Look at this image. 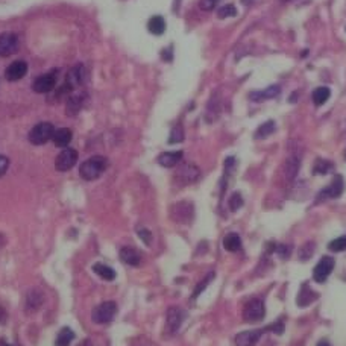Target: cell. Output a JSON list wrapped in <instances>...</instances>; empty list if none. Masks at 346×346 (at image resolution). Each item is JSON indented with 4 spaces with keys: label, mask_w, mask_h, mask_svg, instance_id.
<instances>
[{
    "label": "cell",
    "mask_w": 346,
    "mask_h": 346,
    "mask_svg": "<svg viewBox=\"0 0 346 346\" xmlns=\"http://www.w3.org/2000/svg\"><path fill=\"white\" fill-rule=\"evenodd\" d=\"M108 169V160L102 155H95L85 160L79 166V175L85 181H95L102 176V173Z\"/></svg>",
    "instance_id": "6da1fadb"
},
{
    "label": "cell",
    "mask_w": 346,
    "mask_h": 346,
    "mask_svg": "<svg viewBox=\"0 0 346 346\" xmlns=\"http://www.w3.org/2000/svg\"><path fill=\"white\" fill-rule=\"evenodd\" d=\"M53 132H55V128H53L52 123H49V121H41V123L35 124V126L30 129L27 138H29V141H30L32 144H35V146H43V144H46L49 140H52Z\"/></svg>",
    "instance_id": "7a4b0ae2"
},
{
    "label": "cell",
    "mask_w": 346,
    "mask_h": 346,
    "mask_svg": "<svg viewBox=\"0 0 346 346\" xmlns=\"http://www.w3.org/2000/svg\"><path fill=\"white\" fill-rule=\"evenodd\" d=\"M264 316H266V305L261 299H250L243 307V319L246 322L255 324L263 321Z\"/></svg>",
    "instance_id": "3957f363"
},
{
    "label": "cell",
    "mask_w": 346,
    "mask_h": 346,
    "mask_svg": "<svg viewBox=\"0 0 346 346\" xmlns=\"http://www.w3.org/2000/svg\"><path fill=\"white\" fill-rule=\"evenodd\" d=\"M58 76H59V70H50L49 73L46 75H41L40 78L35 79L32 88L35 93H50L56 88V84H58Z\"/></svg>",
    "instance_id": "277c9868"
},
{
    "label": "cell",
    "mask_w": 346,
    "mask_h": 346,
    "mask_svg": "<svg viewBox=\"0 0 346 346\" xmlns=\"http://www.w3.org/2000/svg\"><path fill=\"white\" fill-rule=\"evenodd\" d=\"M334 266H336V261H334L333 257H328V255L322 257L319 260V263L313 269V278H314V281L319 282V284L325 282L328 279V276L331 275V272L334 270Z\"/></svg>",
    "instance_id": "5b68a950"
},
{
    "label": "cell",
    "mask_w": 346,
    "mask_h": 346,
    "mask_svg": "<svg viewBox=\"0 0 346 346\" xmlns=\"http://www.w3.org/2000/svg\"><path fill=\"white\" fill-rule=\"evenodd\" d=\"M115 313H117V305L113 301H107V302H102L101 305H98L93 311V321L96 324H110L113 319H114Z\"/></svg>",
    "instance_id": "8992f818"
},
{
    "label": "cell",
    "mask_w": 346,
    "mask_h": 346,
    "mask_svg": "<svg viewBox=\"0 0 346 346\" xmlns=\"http://www.w3.org/2000/svg\"><path fill=\"white\" fill-rule=\"evenodd\" d=\"M345 190V182H343V178L340 175L334 176V179L331 181V184L328 187H325L322 192H319L318 198H316V202H321V201H327V199H337L342 196Z\"/></svg>",
    "instance_id": "52a82bcc"
},
{
    "label": "cell",
    "mask_w": 346,
    "mask_h": 346,
    "mask_svg": "<svg viewBox=\"0 0 346 346\" xmlns=\"http://www.w3.org/2000/svg\"><path fill=\"white\" fill-rule=\"evenodd\" d=\"M78 163V152L72 147H66L59 152L55 160V167L58 172H69Z\"/></svg>",
    "instance_id": "ba28073f"
},
{
    "label": "cell",
    "mask_w": 346,
    "mask_h": 346,
    "mask_svg": "<svg viewBox=\"0 0 346 346\" xmlns=\"http://www.w3.org/2000/svg\"><path fill=\"white\" fill-rule=\"evenodd\" d=\"M87 91H73L69 95V98L66 99V114L67 115H76L85 105L87 102Z\"/></svg>",
    "instance_id": "9c48e42d"
},
{
    "label": "cell",
    "mask_w": 346,
    "mask_h": 346,
    "mask_svg": "<svg viewBox=\"0 0 346 346\" xmlns=\"http://www.w3.org/2000/svg\"><path fill=\"white\" fill-rule=\"evenodd\" d=\"M201 176V170L193 166V164H185L182 167H179V170L175 175V179L178 181V184L181 185H187V184H193L199 179Z\"/></svg>",
    "instance_id": "30bf717a"
},
{
    "label": "cell",
    "mask_w": 346,
    "mask_h": 346,
    "mask_svg": "<svg viewBox=\"0 0 346 346\" xmlns=\"http://www.w3.org/2000/svg\"><path fill=\"white\" fill-rule=\"evenodd\" d=\"M84 82H85V69H84L82 64H79V66L73 67V69L69 72L64 85L73 93V91L79 90V87H82Z\"/></svg>",
    "instance_id": "8fae6325"
},
{
    "label": "cell",
    "mask_w": 346,
    "mask_h": 346,
    "mask_svg": "<svg viewBox=\"0 0 346 346\" xmlns=\"http://www.w3.org/2000/svg\"><path fill=\"white\" fill-rule=\"evenodd\" d=\"M18 37L14 32L0 34V56H11L18 50Z\"/></svg>",
    "instance_id": "7c38bea8"
},
{
    "label": "cell",
    "mask_w": 346,
    "mask_h": 346,
    "mask_svg": "<svg viewBox=\"0 0 346 346\" xmlns=\"http://www.w3.org/2000/svg\"><path fill=\"white\" fill-rule=\"evenodd\" d=\"M267 333L266 328L261 330H250V331H241L235 336L234 342L235 346H255L258 343V340L261 339V336Z\"/></svg>",
    "instance_id": "4fadbf2b"
},
{
    "label": "cell",
    "mask_w": 346,
    "mask_h": 346,
    "mask_svg": "<svg viewBox=\"0 0 346 346\" xmlns=\"http://www.w3.org/2000/svg\"><path fill=\"white\" fill-rule=\"evenodd\" d=\"M299 167H301V153H292V155H289L287 160H286V163H284V167H282V172H284L286 179L293 181L296 178V175L299 173Z\"/></svg>",
    "instance_id": "5bb4252c"
},
{
    "label": "cell",
    "mask_w": 346,
    "mask_h": 346,
    "mask_svg": "<svg viewBox=\"0 0 346 346\" xmlns=\"http://www.w3.org/2000/svg\"><path fill=\"white\" fill-rule=\"evenodd\" d=\"M27 73V64L24 61H14L11 62L8 67H6V72H5V78L11 82L14 81H18L21 78H24Z\"/></svg>",
    "instance_id": "9a60e30c"
},
{
    "label": "cell",
    "mask_w": 346,
    "mask_h": 346,
    "mask_svg": "<svg viewBox=\"0 0 346 346\" xmlns=\"http://www.w3.org/2000/svg\"><path fill=\"white\" fill-rule=\"evenodd\" d=\"M120 260H121L124 264H128V266H140L143 257H141V254H140L135 247H132V246H124V247L120 249Z\"/></svg>",
    "instance_id": "2e32d148"
},
{
    "label": "cell",
    "mask_w": 346,
    "mask_h": 346,
    "mask_svg": "<svg viewBox=\"0 0 346 346\" xmlns=\"http://www.w3.org/2000/svg\"><path fill=\"white\" fill-rule=\"evenodd\" d=\"M184 321V311L179 307H170L167 311V327L172 333L178 331Z\"/></svg>",
    "instance_id": "e0dca14e"
},
{
    "label": "cell",
    "mask_w": 346,
    "mask_h": 346,
    "mask_svg": "<svg viewBox=\"0 0 346 346\" xmlns=\"http://www.w3.org/2000/svg\"><path fill=\"white\" fill-rule=\"evenodd\" d=\"M279 93H281L279 85H270V87H267V88L263 90V91H252V93L249 95V98H250V101H254V102H264V101H267V99H273V98L279 96Z\"/></svg>",
    "instance_id": "ac0fdd59"
},
{
    "label": "cell",
    "mask_w": 346,
    "mask_h": 346,
    "mask_svg": "<svg viewBox=\"0 0 346 346\" xmlns=\"http://www.w3.org/2000/svg\"><path fill=\"white\" fill-rule=\"evenodd\" d=\"M73 138V134L69 128H61V129H55L52 141L56 147H67L70 144Z\"/></svg>",
    "instance_id": "d6986e66"
},
{
    "label": "cell",
    "mask_w": 346,
    "mask_h": 346,
    "mask_svg": "<svg viewBox=\"0 0 346 346\" xmlns=\"http://www.w3.org/2000/svg\"><path fill=\"white\" fill-rule=\"evenodd\" d=\"M182 150H175V152H164L158 156V164L163 167H175L181 160H182Z\"/></svg>",
    "instance_id": "ffe728a7"
},
{
    "label": "cell",
    "mask_w": 346,
    "mask_h": 346,
    "mask_svg": "<svg viewBox=\"0 0 346 346\" xmlns=\"http://www.w3.org/2000/svg\"><path fill=\"white\" fill-rule=\"evenodd\" d=\"M316 299H318V295L307 284H302V287L298 293V298H296V304L299 307H307V305L313 304Z\"/></svg>",
    "instance_id": "44dd1931"
},
{
    "label": "cell",
    "mask_w": 346,
    "mask_h": 346,
    "mask_svg": "<svg viewBox=\"0 0 346 346\" xmlns=\"http://www.w3.org/2000/svg\"><path fill=\"white\" fill-rule=\"evenodd\" d=\"M44 302V295L38 290V289H32L27 293V299H26V308L29 311H37L41 304Z\"/></svg>",
    "instance_id": "7402d4cb"
},
{
    "label": "cell",
    "mask_w": 346,
    "mask_h": 346,
    "mask_svg": "<svg viewBox=\"0 0 346 346\" xmlns=\"http://www.w3.org/2000/svg\"><path fill=\"white\" fill-rule=\"evenodd\" d=\"M224 247L228 250V252H240L243 244H241V238L237 232H230L225 235L224 238Z\"/></svg>",
    "instance_id": "603a6c76"
},
{
    "label": "cell",
    "mask_w": 346,
    "mask_h": 346,
    "mask_svg": "<svg viewBox=\"0 0 346 346\" xmlns=\"http://www.w3.org/2000/svg\"><path fill=\"white\" fill-rule=\"evenodd\" d=\"M331 96V90L328 87H318L313 93H311V99H313V104L316 107H322Z\"/></svg>",
    "instance_id": "cb8c5ba5"
},
{
    "label": "cell",
    "mask_w": 346,
    "mask_h": 346,
    "mask_svg": "<svg viewBox=\"0 0 346 346\" xmlns=\"http://www.w3.org/2000/svg\"><path fill=\"white\" fill-rule=\"evenodd\" d=\"M93 270H95V273H96L99 278H102V279H105V281H113V279H115L114 269L110 267V266H107V264H104V263L95 264V266H93Z\"/></svg>",
    "instance_id": "d4e9b609"
},
{
    "label": "cell",
    "mask_w": 346,
    "mask_h": 346,
    "mask_svg": "<svg viewBox=\"0 0 346 346\" xmlns=\"http://www.w3.org/2000/svg\"><path fill=\"white\" fill-rule=\"evenodd\" d=\"M147 29L153 34V35H161L166 30V20L161 15H155L149 20L147 23Z\"/></svg>",
    "instance_id": "484cf974"
},
{
    "label": "cell",
    "mask_w": 346,
    "mask_h": 346,
    "mask_svg": "<svg viewBox=\"0 0 346 346\" xmlns=\"http://www.w3.org/2000/svg\"><path fill=\"white\" fill-rule=\"evenodd\" d=\"M73 339H75L73 330H70V328L66 327V328H62L58 333L56 340H55V346H70V343L73 342Z\"/></svg>",
    "instance_id": "4316f807"
},
{
    "label": "cell",
    "mask_w": 346,
    "mask_h": 346,
    "mask_svg": "<svg viewBox=\"0 0 346 346\" xmlns=\"http://www.w3.org/2000/svg\"><path fill=\"white\" fill-rule=\"evenodd\" d=\"M175 210L178 211L176 216H175V221H178V222H181V216H184V222H188L192 219V216H193L192 204H185V202L184 204H178L175 207Z\"/></svg>",
    "instance_id": "83f0119b"
},
{
    "label": "cell",
    "mask_w": 346,
    "mask_h": 346,
    "mask_svg": "<svg viewBox=\"0 0 346 346\" xmlns=\"http://www.w3.org/2000/svg\"><path fill=\"white\" fill-rule=\"evenodd\" d=\"M333 169H334V164H333L331 161L319 158V160H316V163H314L313 173H314V175H327V173H330Z\"/></svg>",
    "instance_id": "f1b7e54d"
},
{
    "label": "cell",
    "mask_w": 346,
    "mask_h": 346,
    "mask_svg": "<svg viewBox=\"0 0 346 346\" xmlns=\"http://www.w3.org/2000/svg\"><path fill=\"white\" fill-rule=\"evenodd\" d=\"M275 128H276L275 121H273V120H267L266 123H263V124L257 129V132H255V138H257V140H260V138H266V137H269L270 134H273V132H275Z\"/></svg>",
    "instance_id": "f546056e"
},
{
    "label": "cell",
    "mask_w": 346,
    "mask_h": 346,
    "mask_svg": "<svg viewBox=\"0 0 346 346\" xmlns=\"http://www.w3.org/2000/svg\"><path fill=\"white\" fill-rule=\"evenodd\" d=\"M314 250H316V244H314L313 241L305 243V244L299 249V252H298L299 260H301V261H308V260L314 255Z\"/></svg>",
    "instance_id": "4dcf8cb0"
},
{
    "label": "cell",
    "mask_w": 346,
    "mask_h": 346,
    "mask_svg": "<svg viewBox=\"0 0 346 346\" xmlns=\"http://www.w3.org/2000/svg\"><path fill=\"white\" fill-rule=\"evenodd\" d=\"M214 278H216V273H214V272H208V275L196 286V289H195V292H193V299H196V298L199 296V293H202V292L207 289V286H208Z\"/></svg>",
    "instance_id": "1f68e13d"
},
{
    "label": "cell",
    "mask_w": 346,
    "mask_h": 346,
    "mask_svg": "<svg viewBox=\"0 0 346 346\" xmlns=\"http://www.w3.org/2000/svg\"><path fill=\"white\" fill-rule=\"evenodd\" d=\"M328 249H330L331 252H343V250H346V235L337 237V238H334L333 241H330Z\"/></svg>",
    "instance_id": "d6a6232c"
},
{
    "label": "cell",
    "mask_w": 346,
    "mask_h": 346,
    "mask_svg": "<svg viewBox=\"0 0 346 346\" xmlns=\"http://www.w3.org/2000/svg\"><path fill=\"white\" fill-rule=\"evenodd\" d=\"M182 140H184V129H182L181 124H178V126H175V128L172 129L169 143H170V144H173V143H181Z\"/></svg>",
    "instance_id": "836d02e7"
},
{
    "label": "cell",
    "mask_w": 346,
    "mask_h": 346,
    "mask_svg": "<svg viewBox=\"0 0 346 346\" xmlns=\"http://www.w3.org/2000/svg\"><path fill=\"white\" fill-rule=\"evenodd\" d=\"M237 15V8L234 5H225L217 11L219 18H228V17H235Z\"/></svg>",
    "instance_id": "e575fe53"
},
{
    "label": "cell",
    "mask_w": 346,
    "mask_h": 346,
    "mask_svg": "<svg viewBox=\"0 0 346 346\" xmlns=\"http://www.w3.org/2000/svg\"><path fill=\"white\" fill-rule=\"evenodd\" d=\"M241 205H243V198H241V195H240V193H234L230 199L231 211H237L238 208H241Z\"/></svg>",
    "instance_id": "d590c367"
},
{
    "label": "cell",
    "mask_w": 346,
    "mask_h": 346,
    "mask_svg": "<svg viewBox=\"0 0 346 346\" xmlns=\"http://www.w3.org/2000/svg\"><path fill=\"white\" fill-rule=\"evenodd\" d=\"M221 0H199V8L202 9V11H213L216 6H217V3H219Z\"/></svg>",
    "instance_id": "8d00e7d4"
},
{
    "label": "cell",
    "mask_w": 346,
    "mask_h": 346,
    "mask_svg": "<svg viewBox=\"0 0 346 346\" xmlns=\"http://www.w3.org/2000/svg\"><path fill=\"white\" fill-rule=\"evenodd\" d=\"M266 331H270L273 334H282V331H284V322L282 321H278V322L266 327Z\"/></svg>",
    "instance_id": "74e56055"
},
{
    "label": "cell",
    "mask_w": 346,
    "mask_h": 346,
    "mask_svg": "<svg viewBox=\"0 0 346 346\" xmlns=\"http://www.w3.org/2000/svg\"><path fill=\"white\" fill-rule=\"evenodd\" d=\"M137 232H138V235H140V238L144 241V244L146 246H149L150 243H152V234L149 232L147 230H144V228H138L137 230Z\"/></svg>",
    "instance_id": "f35d334b"
},
{
    "label": "cell",
    "mask_w": 346,
    "mask_h": 346,
    "mask_svg": "<svg viewBox=\"0 0 346 346\" xmlns=\"http://www.w3.org/2000/svg\"><path fill=\"white\" fill-rule=\"evenodd\" d=\"M8 169H9V160L6 156L0 155V178L8 172Z\"/></svg>",
    "instance_id": "ab89813d"
},
{
    "label": "cell",
    "mask_w": 346,
    "mask_h": 346,
    "mask_svg": "<svg viewBox=\"0 0 346 346\" xmlns=\"http://www.w3.org/2000/svg\"><path fill=\"white\" fill-rule=\"evenodd\" d=\"M276 247H278V249H273V250H275L276 254H279L282 258H286V257L290 255V247H289V246H286V244H278Z\"/></svg>",
    "instance_id": "60d3db41"
},
{
    "label": "cell",
    "mask_w": 346,
    "mask_h": 346,
    "mask_svg": "<svg viewBox=\"0 0 346 346\" xmlns=\"http://www.w3.org/2000/svg\"><path fill=\"white\" fill-rule=\"evenodd\" d=\"M6 319H8V314H6V311L0 307V324H5Z\"/></svg>",
    "instance_id": "b9f144b4"
},
{
    "label": "cell",
    "mask_w": 346,
    "mask_h": 346,
    "mask_svg": "<svg viewBox=\"0 0 346 346\" xmlns=\"http://www.w3.org/2000/svg\"><path fill=\"white\" fill-rule=\"evenodd\" d=\"M316 346H331V345H330L328 340H321V342H318V345Z\"/></svg>",
    "instance_id": "7bdbcfd3"
},
{
    "label": "cell",
    "mask_w": 346,
    "mask_h": 346,
    "mask_svg": "<svg viewBox=\"0 0 346 346\" xmlns=\"http://www.w3.org/2000/svg\"><path fill=\"white\" fill-rule=\"evenodd\" d=\"M79 346H91V343H90L88 340H84V342H82Z\"/></svg>",
    "instance_id": "ee69618b"
},
{
    "label": "cell",
    "mask_w": 346,
    "mask_h": 346,
    "mask_svg": "<svg viewBox=\"0 0 346 346\" xmlns=\"http://www.w3.org/2000/svg\"><path fill=\"white\" fill-rule=\"evenodd\" d=\"M0 346H12V345H9L8 342H5V340H0Z\"/></svg>",
    "instance_id": "f6af8a7d"
},
{
    "label": "cell",
    "mask_w": 346,
    "mask_h": 346,
    "mask_svg": "<svg viewBox=\"0 0 346 346\" xmlns=\"http://www.w3.org/2000/svg\"><path fill=\"white\" fill-rule=\"evenodd\" d=\"M282 2H289V0H282Z\"/></svg>",
    "instance_id": "bcb514c9"
},
{
    "label": "cell",
    "mask_w": 346,
    "mask_h": 346,
    "mask_svg": "<svg viewBox=\"0 0 346 346\" xmlns=\"http://www.w3.org/2000/svg\"><path fill=\"white\" fill-rule=\"evenodd\" d=\"M345 160H346V152H345Z\"/></svg>",
    "instance_id": "7dc6e473"
}]
</instances>
